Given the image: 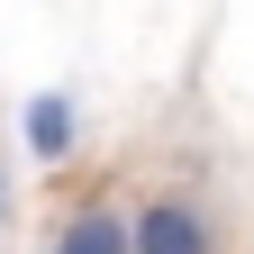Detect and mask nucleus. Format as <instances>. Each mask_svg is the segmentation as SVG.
<instances>
[{"mask_svg":"<svg viewBox=\"0 0 254 254\" xmlns=\"http://www.w3.org/2000/svg\"><path fill=\"white\" fill-rule=\"evenodd\" d=\"M127 236H136V254H218V227L200 200H182V190H154V200L127 218Z\"/></svg>","mask_w":254,"mask_h":254,"instance_id":"f257e3e1","label":"nucleus"},{"mask_svg":"<svg viewBox=\"0 0 254 254\" xmlns=\"http://www.w3.org/2000/svg\"><path fill=\"white\" fill-rule=\"evenodd\" d=\"M46 254H136V236H127V218H118L109 200H82V209L46 236Z\"/></svg>","mask_w":254,"mask_h":254,"instance_id":"f03ea898","label":"nucleus"},{"mask_svg":"<svg viewBox=\"0 0 254 254\" xmlns=\"http://www.w3.org/2000/svg\"><path fill=\"white\" fill-rule=\"evenodd\" d=\"M18 136H27V154H37V164H64V154H73V136H82L73 91H37V100H27V118H18Z\"/></svg>","mask_w":254,"mask_h":254,"instance_id":"7ed1b4c3","label":"nucleus"},{"mask_svg":"<svg viewBox=\"0 0 254 254\" xmlns=\"http://www.w3.org/2000/svg\"><path fill=\"white\" fill-rule=\"evenodd\" d=\"M0 227H9V173H0Z\"/></svg>","mask_w":254,"mask_h":254,"instance_id":"20e7f679","label":"nucleus"}]
</instances>
